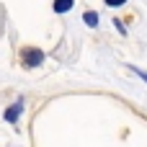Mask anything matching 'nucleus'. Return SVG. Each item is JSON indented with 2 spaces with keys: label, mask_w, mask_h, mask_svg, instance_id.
Instances as JSON below:
<instances>
[{
  "label": "nucleus",
  "mask_w": 147,
  "mask_h": 147,
  "mask_svg": "<svg viewBox=\"0 0 147 147\" xmlns=\"http://www.w3.org/2000/svg\"><path fill=\"white\" fill-rule=\"evenodd\" d=\"M132 70H134V72H140V78L147 83V72H145V70H140V67H132Z\"/></svg>",
  "instance_id": "obj_6"
},
{
  "label": "nucleus",
  "mask_w": 147,
  "mask_h": 147,
  "mask_svg": "<svg viewBox=\"0 0 147 147\" xmlns=\"http://www.w3.org/2000/svg\"><path fill=\"white\" fill-rule=\"evenodd\" d=\"M21 62L26 67H39L44 62V52L36 49V47H26V49H21Z\"/></svg>",
  "instance_id": "obj_1"
},
{
  "label": "nucleus",
  "mask_w": 147,
  "mask_h": 147,
  "mask_svg": "<svg viewBox=\"0 0 147 147\" xmlns=\"http://www.w3.org/2000/svg\"><path fill=\"white\" fill-rule=\"evenodd\" d=\"M75 5V0H54V13H67Z\"/></svg>",
  "instance_id": "obj_3"
},
{
  "label": "nucleus",
  "mask_w": 147,
  "mask_h": 147,
  "mask_svg": "<svg viewBox=\"0 0 147 147\" xmlns=\"http://www.w3.org/2000/svg\"><path fill=\"white\" fill-rule=\"evenodd\" d=\"M127 0H106V5H111V8H119V5H124Z\"/></svg>",
  "instance_id": "obj_5"
},
{
  "label": "nucleus",
  "mask_w": 147,
  "mask_h": 147,
  "mask_svg": "<svg viewBox=\"0 0 147 147\" xmlns=\"http://www.w3.org/2000/svg\"><path fill=\"white\" fill-rule=\"evenodd\" d=\"M83 21L88 23V26H98V13H93V10H88V13H83Z\"/></svg>",
  "instance_id": "obj_4"
},
{
  "label": "nucleus",
  "mask_w": 147,
  "mask_h": 147,
  "mask_svg": "<svg viewBox=\"0 0 147 147\" xmlns=\"http://www.w3.org/2000/svg\"><path fill=\"white\" fill-rule=\"evenodd\" d=\"M21 111H23V98H21V101H16V103L5 111V121L16 124V121H18V116H21Z\"/></svg>",
  "instance_id": "obj_2"
}]
</instances>
